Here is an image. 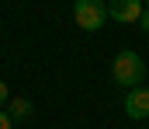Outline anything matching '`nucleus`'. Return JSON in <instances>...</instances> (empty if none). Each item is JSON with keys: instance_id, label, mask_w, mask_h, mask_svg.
Here are the masks:
<instances>
[{"instance_id": "f257e3e1", "label": "nucleus", "mask_w": 149, "mask_h": 129, "mask_svg": "<svg viewBox=\"0 0 149 129\" xmlns=\"http://www.w3.org/2000/svg\"><path fill=\"white\" fill-rule=\"evenodd\" d=\"M111 80L121 87H142V80H146V63H142V56L139 52H132V49H121L118 56H114L111 63Z\"/></svg>"}, {"instance_id": "f03ea898", "label": "nucleus", "mask_w": 149, "mask_h": 129, "mask_svg": "<svg viewBox=\"0 0 149 129\" xmlns=\"http://www.w3.org/2000/svg\"><path fill=\"white\" fill-rule=\"evenodd\" d=\"M73 18H76V25L83 32H97L108 21V4L104 0H76L73 4Z\"/></svg>"}, {"instance_id": "7ed1b4c3", "label": "nucleus", "mask_w": 149, "mask_h": 129, "mask_svg": "<svg viewBox=\"0 0 149 129\" xmlns=\"http://www.w3.org/2000/svg\"><path fill=\"white\" fill-rule=\"evenodd\" d=\"M142 11H146L142 0H111V4H108V18H111V21H121V25L139 21Z\"/></svg>"}, {"instance_id": "20e7f679", "label": "nucleus", "mask_w": 149, "mask_h": 129, "mask_svg": "<svg viewBox=\"0 0 149 129\" xmlns=\"http://www.w3.org/2000/svg\"><path fill=\"white\" fill-rule=\"evenodd\" d=\"M125 115L128 119H149V87H132L125 94Z\"/></svg>"}, {"instance_id": "39448f33", "label": "nucleus", "mask_w": 149, "mask_h": 129, "mask_svg": "<svg viewBox=\"0 0 149 129\" xmlns=\"http://www.w3.org/2000/svg\"><path fill=\"white\" fill-rule=\"evenodd\" d=\"M31 112H35V108H31L28 98H10V101H7V115H10L14 122H17V119H28Z\"/></svg>"}, {"instance_id": "423d86ee", "label": "nucleus", "mask_w": 149, "mask_h": 129, "mask_svg": "<svg viewBox=\"0 0 149 129\" xmlns=\"http://www.w3.org/2000/svg\"><path fill=\"white\" fill-rule=\"evenodd\" d=\"M7 101H10V91H7V84H3V80H0V108H3Z\"/></svg>"}, {"instance_id": "0eeeda50", "label": "nucleus", "mask_w": 149, "mask_h": 129, "mask_svg": "<svg viewBox=\"0 0 149 129\" xmlns=\"http://www.w3.org/2000/svg\"><path fill=\"white\" fill-rule=\"evenodd\" d=\"M0 129H14V119H10L7 112H0Z\"/></svg>"}, {"instance_id": "6e6552de", "label": "nucleus", "mask_w": 149, "mask_h": 129, "mask_svg": "<svg viewBox=\"0 0 149 129\" xmlns=\"http://www.w3.org/2000/svg\"><path fill=\"white\" fill-rule=\"evenodd\" d=\"M139 28H142V32H149V7L142 11V18H139Z\"/></svg>"}, {"instance_id": "1a4fd4ad", "label": "nucleus", "mask_w": 149, "mask_h": 129, "mask_svg": "<svg viewBox=\"0 0 149 129\" xmlns=\"http://www.w3.org/2000/svg\"><path fill=\"white\" fill-rule=\"evenodd\" d=\"M142 4H146V7H149V0H142Z\"/></svg>"}]
</instances>
